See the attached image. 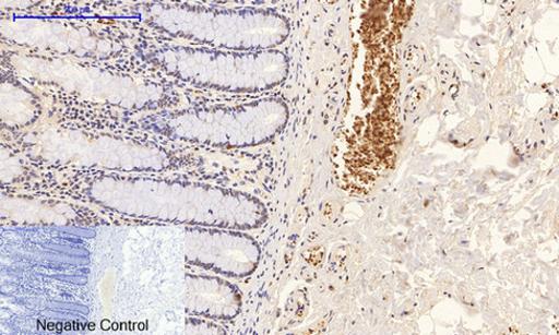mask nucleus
<instances>
[{"label":"nucleus","instance_id":"obj_1","mask_svg":"<svg viewBox=\"0 0 559 335\" xmlns=\"http://www.w3.org/2000/svg\"><path fill=\"white\" fill-rule=\"evenodd\" d=\"M167 28L201 40L235 49L270 51L283 45L292 33L289 20L282 13L255 11L243 13L173 12Z\"/></svg>","mask_w":559,"mask_h":335},{"label":"nucleus","instance_id":"obj_2","mask_svg":"<svg viewBox=\"0 0 559 335\" xmlns=\"http://www.w3.org/2000/svg\"><path fill=\"white\" fill-rule=\"evenodd\" d=\"M165 59L183 77L223 86L270 89L283 84L289 74V60L278 50L246 56L177 50Z\"/></svg>","mask_w":559,"mask_h":335},{"label":"nucleus","instance_id":"obj_3","mask_svg":"<svg viewBox=\"0 0 559 335\" xmlns=\"http://www.w3.org/2000/svg\"><path fill=\"white\" fill-rule=\"evenodd\" d=\"M437 82L439 88L444 93L454 95L457 92L459 83L456 70L453 62L448 58H441L437 65Z\"/></svg>","mask_w":559,"mask_h":335},{"label":"nucleus","instance_id":"obj_4","mask_svg":"<svg viewBox=\"0 0 559 335\" xmlns=\"http://www.w3.org/2000/svg\"><path fill=\"white\" fill-rule=\"evenodd\" d=\"M428 98V88L426 86H414L407 97L406 109L407 112L415 113L424 106Z\"/></svg>","mask_w":559,"mask_h":335}]
</instances>
